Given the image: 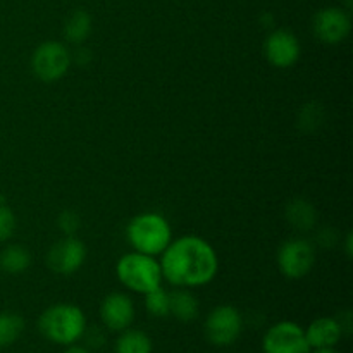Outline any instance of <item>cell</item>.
I'll return each mask as SVG.
<instances>
[{
  "label": "cell",
  "instance_id": "12",
  "mask_svg": "<svg viewBox=\"0 0 353 353\" xmlns=\"http://www.w3.org/2000/svg\"><path fill=\"white\" fill-rule=\"evenodd\" d=\"M100 319L109 331H121L131 327L134 321L133 300L124 293H110L100 305Z\"/></svg>",
  "mask_w": 353,
  "mask_h": 353
},
{
  "label": "cell",
  "instance_id": "22",
  "mask_svg": "<svg viewBox=\"0 0 353 353\" xmlns=\"http://www.w3.org/2000/svg\"><path fill=\"white\" fill-rule=\"evenodd\" d=\"M14 231H16V216L9 205L0 202V243L10 240Z\"/></svg>",
  "mask_w": 353,
  "mask_h": 353
},
{
  "label": "cell",
  "instance_id": "3",
  "mask_svg": "<svg viewBox=\"0 0 353 353\" xmlns=\"http://www.w3.org/2000/svg\"><path fill=\"white\" fill-rule=\"evenodd\" d=\"M126 238L134 252L155 257L168 248L172 241V233L169 223L161 214L143 212L130 221Z\"/></svg>",
  "mask_w": 353,
  "mask_h": 353
},
{
  "label": "cell",
  "instance_id": "6",
  "mask_svg": "<svg viewBox=\"0 0 353 353\" xmlns=\"http://www.w3.org/2000/svg\"><path fill=\"white\" fill-rule=\"evenodd\" d=\"M243 331V317L233 305H219L205 319V336L216 347H230Z\"/></svg>",
  "mask_w": 353,
  "mask_h": 353
},
{
  "label": "cell",
  "instance_id": "10",
  "mask_svg": "<svg viewBox=\"0 0 353 353\" xmlns=\"http://www.w3.org/2000/svg\"><path fill=\"white\" fill-rule=\"evenodd\" d=\"M314 33L321 41L336 45L348 37L352 28L350 16L340 7H326L321 9L314 17Z\"/></svg>",
  "mask_w": 353,
  "mask_h": 353
},
{
  "label": "cell",
  "instance_id": "2",
  "mask_svg": "<svg viewBox=\"0 0 353 353\" xmlns=\"http://www.w3.org/2000/svg\"><path fill=\"white\" fill-rule=\"evenodd\" d=\"M38 330L45 340L69 347L81 340L86 330V316L78 305L55 303L41 312Z\"/></svg>",
  "mask_w": 353,
  "mask_h": 353
},
{
  "label": "cell",
  "instance_id": "27",
  "mask_svg": "<svg viewBox=\"0 0 353 353\" xmlns=\"http://www.w3.org/2000/svg\"><path fill=\"white\" fill-rule=\"evenodd\" d=\"M71 59L72 61H76V64L86 65L90 61H92V54H90L88 48L78 47V50H76L74 55H71Z\"/></svg>",
  "mask_w": 353,
  "mask_h": 353
},
{
  "label": "cell",
  "instance_id": "17",
  "mask_svg": "<svg viewBox=\"0 0 353 353\" xmlns=\"http://www.w3.org/2000/svg\"><path fill=\"white\" fill-rule=\"evenodd\" d=\"M31 265V254L23 245H7L0 254V269L7 274H23Z\"/></svg>",
  "mask_w": 353,
  "mask_h": 353
},
{
  "label": "cell",
  "instance_id": "14",
  "mask_svg": "<svg viewBox=\"0 0 353 353\" xmlns=\"http://www.w3.org/2000/svg\"><path fill=\"white\" fill-rule=\"evenodd\" d=\"M169 314L181 323H193L200 314V303L190 290H174L169 293Z\"/></svg>",
  "mask_w": 353,
  "mask_h": 353
},
{
  "label": "cell",
  "instance_id": "19",
  "mask_svg": "<svg viewBox=\"0 0 353 353\" xmlns=\"http://www.w3.org/2000/svg\"><path fill=\"white\" fill-rule=\"evenodd\" d=\"M24 319L16 312H0V348L10 347L24 331Z\"/></svg>",
  "mask_w": 353,
  "mask_h": 353
},
{
  "label": "cell",
  "instance_id": "4",
  "mask_svg": "<svg viewBox=\"0 0 353 353\" xmlns=\"http://www.w3.org/2000/svg\"><path fill=\"white\" fill-rule=\"evenodd\" d=\"M116 272L119 281L128 290L141 295L161 286L162 281L161 262L152 255L140 254V252L123 255L117 262Z\"/></svg>",
  "mask_w": 353,
  "mask_h": 353
},
{
  "label": "cell",
  "instance_id": "23",
  "mask_svg": "<svg viewBox=\"0 0 353 353\" xmlns=\"http://www.w3.org/2000/svg\"><path fill=\"white\" fill-rule=\"evenodd\" d=\"M81 340L85 341V348H88L90 352L100 350V348H103V345L107 343L105 331H103L100 326H92V327L86 326Z\"/></svg>",
  "mask_w": 353,
  "mask_h": 353
},
{
  "label": "cell",
  "instance_id": "13",
  "mask_svg": "<svg viewBox=\"0 0 353 353\" xmlns=\"http://www.w3.org/2000/svg\"><path fill=\"white\" fill-rule=\"evenodd\" d=\"M305 338L314 350V348L336 347L343 338V333L336 317H319L309 324L305 330Z\"/></svg>",
  "mask_w": 353,
  "mask_h": 353
},
{
  "label": "cell",
  "instance_id": "9",
  "mask_svg": "<svg viewBox=\"0 0 353 353\" xmlns=\"http://www.w3.org/2000/svg\"><path fill=\"white\" fill-rule=\"evenodd\" d=\"M86 261V247L74 236H65L55 241L47 254V265L52 272L71 276L81 269Z\"/></svg>",
  "mask_w": 353,
  "mask_h": 353
},
{
  "label": "cell",
  "instance_id": "24",
  "mask_svg": "<svg viewBox=\"0 0 353 353\" xmlns=\"http://www.w3.org/2000/svg\"><path fill=\"white\" fill-rule=\"evenodd\" d=\"M57 226L65 236H74V233L81 226V219H79L78 212H74V210H64V212L59 214Z\"/></svg>",
  "mask_w": 353,
  "mask_h": 353
},
{
  "label": "cell",
  "instance_id": "29",
  "mask_svg": "<svg viewBox=\"0 0 353 353\" xmlns=\"http://www.w3.org/2000/svg\"><path fill=\"white\" fill-rule=\"evenodd\" d=\"M310 353H341V352L336 350L334 347H327V348H314V350H310Z\"/></svg>",
  "mask_w": 353,
  "mask_h": 353
},
{
  "label": "cell",
  "instance_id": "21",
  "mask_svg": "<svg viewBox=\"0 0 353 353\" xmlns=\"http://www.w3.org/2000/svg\"><path fill=\"white\" fill-rule=\"evenodd\" d=\"M323 109L317 103L310 102L302 107L299 114V126L305 133H314L323 124Z\"/></svg>",
  "mask_w": 353,
  "mask_h": 353
},
{
  "label": "cell",
  "instance_id": "1",
  "mask_svg": "<svg viewBox=\"0 0 353 353\" xmlns=\"http://www.w3.org/2000/svg\"><path fill=\"white\" fill-rule=\"evenodd\" d=\"M162 278L181 288L209 285L217 274L219 259L209 241L200 236H181L171 241L161 259Z\"/></svg>",
  "mask_w": 353,
  "mask_h": 353
},
{
  "label": "cell",
  "instance_id": "15",
  "mask_svg": "<svg viewBox=\"0 0 353 353\" xmlns=\"http://www.w3.org/2000/svg\"><path fill=\"white\" fill-rule=\"evenodd\" d=\"M286 221L295 228L296 231H310L317 223V210L309 200L295 199L286 205Z\"/></svg>",
  "mask_w": 353,
  "mask_h": 353
},
{
  "label": "cell",
  "instance_id": "11",
  "mask_svg": "<svg viewBox=\"0 0 353 353\" xmlns=\"http://www.w3.org/2000/svg\"><path fill=\"white\" fill-rule=\"evenodd\" d=\"M300 41L292 31L276 30L264 41V55L274 68H292L300 59Z\"/></svg>",
  "mask_w": 353,
  "mask_h": 353
},
{
  "label": "cell",
  "instance_id": "26",
  "mask_svg": "<svg viewBox=\"0 0 353 353\" xmlns=\"http://www.w3.org/2000/svg\"><path fill=\"white\" fill-rule=\"evenodd\" d=\"M336 321H338V324H340L341 333H343V336H350L352 327H353V321H352V312H350V310H347V312H341L340 316L336 317Z\"/></svg>",
  "mask_w": 353,
  "mask_h": 353
},
{
  "label": "cell",
  "instance_id": "18",
  "mask_svg": "<svg viewBox=\"0 0 353 353\" xmlns=\"http://www.w3.org/2000/svg\"><path fill=\"white\" fill-rule=\"evenodd\" d=\"M92 33V16L85 9H76L64 23V37L74 45H81Z\"/></svg>",
  "mask_w": 353,
  "mask_h": 353
},
{
  "label": "cell",
  "instance_id": "28",
  "mask_svg": "<svg viewBox=\"0 0 353 353\" xmlns=\"http://www.w3.org/2000/svg\"><path fill=\"white\" fill-rule=\"evenodd\" d=\"M64 353H92L88 350V348H85V347H79V345H69L68 348H65L64 350Z\"/></svg>",
  "mask_w": 353,
  "mask_h": 353
},
{
  "label": "cell",
  "instance_id": "30",
  "mask_svg": "<svg viewBox=\"0 0 353 353\" xmlns=\"http://www.w3.org/2000/svg\"><path fill=\"white\" fill-rule=\"evenodd\" d=\"M345 247H347V257H352V233L347 234V241H345Z\"/></svg>",
  "mask_w": 353,
  "mask_h": 353
},
{
  "label": "cell",
  "instance_id": "20",
  "mask_svg": "<svg viewBox=\"0 0 353 353\" xmlns=\"http://www.w3.org/2000/svg\"><path fill=\"white\" fill-rule=\"evenodd\" d=\"M145 307L154 317L169 316V292L157 286L152 292L145 293Z\"/></svg>",
  "mask_w": 353,
  "mask_h": 353
},
{
  "label": "cell",
  "instance_id": "5",
  "mask_svg": "<svg viewBox=\"0 0 353 353\" xmlns=\"http://www.w3.org/2000/svg\"><path fill=\"white\" fill-rule=\"evenodd\" d=\"M30 64L40 81L55 83L68 74L72 64L71 52L61 41H45L34 48Z\"/></svg>",
  "mask_w": 353,
  "mask_h": 353
},
{
  "label": "cell",
  "instance_id": "8",
  "mask_svg": "<svg viewBox=\"0 0 353 353\" xmlns=\"http://www.w3.org/2000/svg\"><path fill=\"white\" fill-rule=\"evenodd\" d=\"M305 330L293 321H281L265 331L262 338L264 353H310Z\"/></svg>",
  "mask_w": 353,
  "mask_h": 353
},
{
  "label": "cell",
  "instance_id": "7",
  "mask_svg": "<svg viewBox=\"0 0 353 353\" xmlns=\"http://www.w3.org/2000/svg\"><path fill=\"white\" fill-rule=\"evenodd\" d=\"M316 264V250L309 240L292 238L278 250V268L290 279L305 278Z\"/></svg>",
  "mask_w": 353,
  "mask_h": 353
},
{
  "label": "cell",
  "instance_id": "16",
  "mask_svg": "<svg viewBox=\"0 0 353 353\" xmlns=\"http://www.w3.org/2000/svg\"><path fill=\"white\" fill-rule=\"evenodd\" d=\"M154 343L150 336L141 330H128L121 331L119 338L114 345V353H152Z\"/></svg>",
  "mask_w": 353,
  "mask_h": 353
},
{
  "label": "cell",
  "instance_id": "25",
  "mask_svg": "<svg viewBox=\"0 0 353 353\" xmlns=\"http://www.w3.org/2000/svg\"><path fill=\"white\" fill-rule=\"evenodd\" d=\"M317 243L324 248L333 247V245L336 243V233H334V230H331V228L321 230L319 234H317Z\"/></svg>",
  "mask_w": 353,
  "mask_h": 353
}]
</instances>
